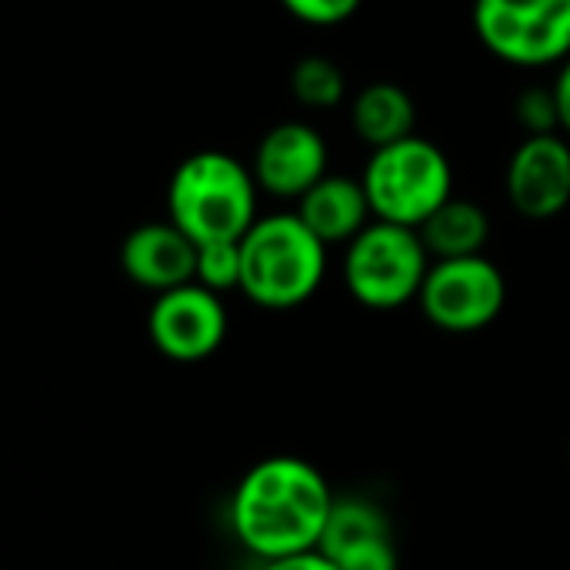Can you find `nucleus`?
<instances>
[{"instance_id":"7ed1b4c3","label":"nucleus","mask_w":570,"mask_h":570,"mask_svg":"<svg viewBox=\"0 0 570 570\" xmlns=\"http://www.w3.org/2000/svg\"><path fill=\"white\" fill-rule=\"evenodd\" d=\"M327 271V247L297 214L257 217L240 237V291L267 311H291L314 297Z\"/></svg>"},{"instance_id":"0eeeda50","label":"nucleus","mask_w":570,"mask_h":570,"mask_svg":"<svg viewBox=\"0 0 570 570\" xmlns=\"http://www.w3.org/2000/svg\"><path fill=\"white\" fill-rule=\"evenodd\" d=\"M508 301L504 274L484 254L458 257V261H434L417 304L424 317L448 331V334H474L498 321Z\"/></svg>"},{"instance_id":"1a4fd4ad","label":"nucleus","mask_w":570,"mask_h":570,"mask_svg":"<svg viewBox=\"0 0 570 570\" xmlns=\"http://www.w3.org/2000/svg\"><path fill=\"white\" fill-rule=\"evenodd\" d=\"M511 207L528 220H551L570 204V144L561 134L524 137L504 174Z\"/></svg>"},{"instance_id":"6e6552de","label":"nucleus","mask_w":570,"mask_h":570,"mask_svg":"<svg viewBox=\"0 0 570 570\" xmlns=\"http://www.w3.org/2000/svg\"><path fill=\"white\" fill-rule=\"evenodd\" d=\"M150 341L170 361H204L210 357L227 334V311L220 294L200 287L197 281L157 294V304L147 317Z\"/></svg>"},{"instance_id":"dca6fc26","label":"nucleus","mask_w":570,"mask_h":570,"mask_svg":"<svg viewBox=\"0 0 570 570\" xmlns=\"http://www.w3.org/2000/svg\"><path fill=\"white\" fill-rule=\"evenodd\" d=\"M194 281L214 294L240 291V240H214L197 244V271Z\"/></svg>"},{"instance_id":"a211bd4d","label":"nucleus","mask_w":570,"mask_h":570,"mask_svg":"<svg viewBox=\"0 0 570 570\" xmlns=\"http://www.w3.org/2000/svg\"><path fill=\"white\" fill-rule=\"evenodd\" d=\"M514 114H518V124L528 130V137H534V134H558L561 130L558 104H554L551 87H528L518 97Z\"/></svg>"},{"instance_id":"2eb2a0df","label":"nucleus","mask_w":570,"mask_h":570,"mask_svg":"<svg viewBox=\"0 0 570 570\" xmlns=\"http://www.w3.org/2000/svg\"><path fill=\"white\" fill-rule=\"evenodd\" d=\"M291 94L311 110H327L344 104L347 77L331 57H301L291 70Z\"/></svg>"},{"instance_id":"9d476101","label":"nucleus","mask_w":570,"mask_h":570,"mask_svg":"<svg viewBox=\"0 0 570 570\" xmlns=\"http://www.w3.org/2000/svg\"><path fill=\"white\" fill-rule=\"evenodd\" d=\"M250 174L257 190L301 200L327 174V144L304 120L274 124L257 144Z\"/></svg>"},{"instance_id":"39448f33","label":"nucleus","mask_w":570,"mask_h":570,"mask_svg":"<svg viewBox=\"0 0 570 570\" xmlns=\"http://www.w3.org/2000/svg\"><path fill=\"white\" fill-rule=\"evenodd\" d=\"M431 254L414 227L371 220L344 254V284L371 311H397L417 301Z\"/></svg>"},{"instance_id":"f257e3e1","label":"nucleus","mask_w":570,"mask_h":570,"mask_svg":"<svg viewBox=\"0 0 570 570\" xmlns=\"http://www.w3.org/2000/svg\"><path fill=\"white\" fill-rule=\"evenodd\" d=\"M331 508L334 491L311 461L267 458L237 484L230 524L250 554L281 561L317 551Z\"/></svg>"},{"instance_id":"f03ea898","label":"nucleus","mask_w":570,"mask_h":570,"mask_svg":"<svg viewBox=\"0 0 570 570\" xmlns=\"http://www.w3.org/2000/svg\"><path fill=\"white\" fill-rule=\"evenodd\" d=\"M167 220L194 244L240 240L257 220V180L224 150H197L177 164L167 187Z\"/></svg>"},{"instance_id":"412c9836","label":"nucleus","mask_w":570,"mask_h":570,"mask_svg":"<svg viewBox=\"0 0 570 570\" xmlns=\"http://www.w3.org/2000/svg\"><path fill=\"white\" fill-rule=\"evenodd\" d=\"M551 94H554V104H558V120H561V130L570 134V57L561 63L554 83H551Z\"/></svg>"},{"instance_id":"aec40b11","label":"nucleus","mask_w":570,"mask_h":570,"mask_svg":"<svg viewBox=\"0 0 570 570\" xmlns=\"http://www.w3.org/2000/svg\"><path fill=\"white\" fill-rule=\"evenodd\" d=\"M261 570H337L321 551H307V554H294V558H281V561H264Z\"/></svg>"},{"instance_id":"423d86ee","label":"nucleus","mask_w":570,"mask_h":570,"mask_svg":"<svg viewBox=\"0 0 570 570\" xmlns=\"http://www.w3.org/2000/svg\"><path fill=\"white\" fill-rule=\"evenodd\" d=\"M474 33L511 67H551L570 57V0H474Z\"/></svg>"},{"instance_id":"f8f14e48","label":"nucleus","mask_w":570,"mask_h":570,"mask_svg":"<svg viewBox=\"0 0 570 570\" xmlns=\"http://www.w3.org/2000/svg\"><path fill=\"white\" fill-rule=\"evenodd\" d=\"M307 230L327 247V244H351L367 224H371V204L364 194V184L347 174H324L294 210Z\"/></svg>"},{"instance_id":"6ab92c4d","label":"nucleus","mask_w":570,"mask_h":570,"mask_svg":"<svg viewBox=\"0 0 570 570\" xmlns=\"http://www.w3.org/2000/svg\"><path fill=\"white\" fill-rule=\"evenodd\" d=\"M284 10L311 27H334L357 13L364 0H281Z\"/></svg>"},{"instance_id":"f3484780","label":"nucleus","mask_w":570,"mask_h":570,"mask_svg":"<svg viewBox=\"0 0 570 570\" xmlns=\"http://www.w3.org/2000/svg\"><path fill=\"white\" fill-rule=\"evenodd\" d=\"M337 570H397V548L394 534L367 538L357 544H347L334 554H324Z\"/></svg>"},{"instance_id":"20e7f679","label":"nucleus","mask_w":570,"mask_h":570,"mask_svg":"<svg viewBox=\"0 0 570 570\" xmlns=\"http://www.w3.org/2000/svg\"><path fill=\"white\" fill-rule=\"evenodd\" d=\"M374 220L421 227L444 200L454 197V170L448 154L428 137H404L377 147L361 174Z\"/></svg>"},{"instance_id":"4468645a","label":"nucleus","mask_w":570,"mask_h":570,"mask_svg":"<svg viewBox=\"0 0 570 570\" xmlns=\"http://www.w3.org/2000/svg\"><path fill=\"white\" fill-rule=\"evenodd\" d=\"M417 234L434 261L478 257L491 237V220L481 204L451 197L417 227Z\"/></svg>"},{"instance_id":"ddd939ff","label":"nucleus","mask_w":570,"mask_h":570,"mask_svg":"<svg viewBox=\"0 0 570 570\" xmlns=\"http://www.w3.org/2000/svg\"><path fill=\"white\" fill-rule=\"evenodd\" d=\"M351 124H354V134L377 150V147L397 144V140L414 134L417 104H414V97L401 83L377 80V83H367L354 97Z\"/></svg>"},{"instance_id":"9b49d317","label":"nucleus","mask_w":570,"mask_h":570,"mask_svg":"<svg viewBox=\"0 0 570 570\" xmlns=\"http://www.w3.org/2000/svg\"><path fill=\"white\" fill-rule=\"evenodd\" d=\"M120 267L134 284L164 294L194 281L197 244L170 220L140 224L120 244Z\"/></svg>"}]
</instances>
